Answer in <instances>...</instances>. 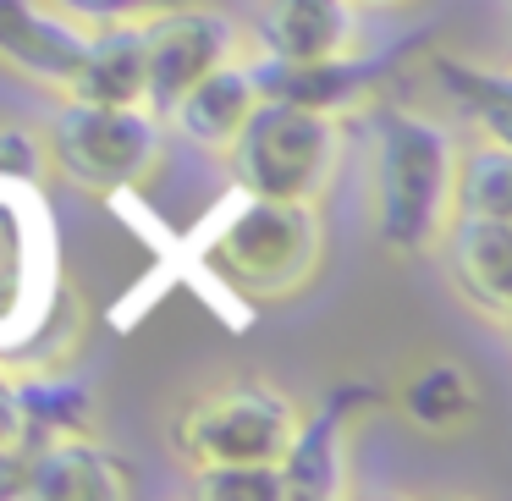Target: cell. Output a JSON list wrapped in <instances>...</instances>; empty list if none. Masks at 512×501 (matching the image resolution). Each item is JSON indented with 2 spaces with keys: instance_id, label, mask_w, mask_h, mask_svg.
<instances>
[{
  "instance_id": "23",
  "label": "cell",
  "mask_w": 512,
  "mask_h": 501,
  "mask_svg": "<svg viewBox=\"0 0 512 501\" xmlns=\"http://www.w3.org/2000/svg\"><path fill=\"white\" fill-rule=\"evenodd\" d=\"M12 446H28V419H23V402H17L12 369L0 364V452H12Z\"/></svg>"
},
{
  "instance_id": "18",
  "label": "cell",
  "mask_w": 512,
  "mask_h": 501,
  "mask_svg": "<svg viewBox=\"0 0 512 501\" xmlns=\"http://www.w3.org/2000/svg\"><path fill=\"white\" fill-rule=\"evenodd\" d=\"M452 215L512 221V149H507V138L468 133V144H457V160H452Z\"/></svg>"
},
{
  "instance_id": "15",
  "label": "cell",
  "mask_w": 512,
  "mask_h": 501,
  "mask_svg": "<svg viewBox=\"0 0 512 501\" xmlns=\"http://www.w3.org/2000/svg\"><path fill=\"white\" fill-rule=\"evenodd\" d=\"M67 100H89V105H144V23L94 28Z\"/></svg>"
},
{
  "instance_id": "17",
  "label": "cell",
  "mask_w": 512,
  "mask_h": 501,
  "mask_svg": "<svg viewBox=\"0 0 512 501\" xmlns=\"http://www.w3.org/2000/svg\"><path fill=\"white\" fill-rule=\"evenodd\" d=\"M17 402H23L28 419V446L50 441V435H89L100 430V408H94V391L67 380L61 369H17Z\"/></svg>"
},
{
  "instance_id": "3",
  "label": "cell",
  "mask_w": 512,
  "mask_h": 501,
  "mask_svg": "<svg viewBox=\"0 0 512 501\" xmlns=\"http://www.w3.org/2000/svg\"><path fill=\"white\" fill-rule=\"evenodd\" d=\"M292 430H298V402L265 375H232L193 391L171 419V452L199 468L232 463H281Z\"/></svg>"
},
{
  "instance_id": "16",
  "label": "cell",
  "mask_w": 512,
  "mask_h": 501,
  "mask_svg": "<svg viewBox=\"0 0 512 501\" xmlns=\"http://www.w3.org/2000/svg\"><path fill=\"white\" fill-rule=\"evenodd\" d=\"M397 402H402L413 430L435 435V441H452V435H463L468 424L479 419V386H474V375H463V369L452 364V358L419 364L397 386Z\"/></svg>"
},
{
  "instance_id": "24",
  "label": "cell",
  "mask_w": 512,
  "mask_h": 501,
  "mask_svg": "<svg viewBox=\"0 0 512 501\" xmlns=\"http://www.w3.org/2000/svg\"><path fill=\"white\" fill-rule=\"evenodd\" d=\"M358 12H402V6H413V0H353Z\"/></svg>"
},
{
  "instance_id": "19",
  "label": "cell",
  "mask_w": 512,
  "mask_h": 501,
  "mask_svg": "<svg viewBox=\"0 0 512 501\" xmlns=\"http://www.w3.org/2000/svg\"><path fill=\"white\" fill-rule=\"evenodd\" d=\"M430 72L441 83V94L452 100V111L468 122V133L507 138V72L474 67V61H457V56H435Z\"/></svg>"
},
{
  "instance_id": "20",
  "label": "cell",
  "mask_w": 512,
  "mask_h": 501,
  "mask_svg": "<svg viewBox=\"0 0 512 501\" xmlns=\"http://www.w3.org/2000/svg\"><path fill=\"white\" fill-rule=\"evenodd\" d=\"M193 496L210 501H287V479L276 463H232V468H199Z\"/></svg>"
},
{
  "instance_id": "14",
  "label": "cell",
  "mask_w": 512,
  "mask_h": 501,
  "mask_svg": "<svg viewBox=\"0 0 512 501\" xmlns=\"http://www.w3.org/2000/svg\"><path fill=\"white\" fill-rule=\"evenodd\" d=\"M254 105H259V83H254V72H248V56H237V61H226V67L204 72L188 94H177V105H171L160 122H166V133L188 138L204 155H226Z\"/></svg>"
},
{
  "instance_id": "5",
  "label": "cell",
  "mask_w": 512,
  "mask_h": 501,
  "mask_svg": "<svg viewBox=\"0 0 512 501\" xmlns=\"http://www.w3.org/2000/svg\"><path fill=\"white\" fill-rule=\"evenodd\" d=\"M50 171L94 199H122V193L155 182L166 160V122L149 105H89L61 100L56 122L45 133Z\"/></svg>"
},
{
  "instance_id": "11",
  "label": "cell",
  "mask_w": 512,
  "mask_h": 501,
  "mask_svg": "<svg viewBox=\"0 0 512 501\" xmlns=\"http://www.w3.org/2000/svg\"><path fill=\"white\" fill-rule=\"evenodd\" d=\"M248 50L276 61H331L358 50L353 0H259L248 17Z\"/></svg>"
},
{
  "instance_id": "6",
  "label": "cell",
  "mask_w": 512,
  "mask_h": 501,
  "mask_svg": "<svg viewBox=\"0 0 512 501\" xmlns=\"http://www.w3.org/2000/svg\"><path fill=\"white\" fill-rule=\"evenodd\" d=\"M67 298L61 237L39 182H0V364H17Z\"/></svg>"
},
{
  "instance_id": "13",
  "label": "cell",
  "mask_w": 512,
  "mask_h": 501,
  "mask_svg": "<svg viewBox=\"0 0 512 501\" xmlns=\"http://www.w3.org/2000/svg\"><path fill=\"white\" fill-rule=\"evenodd\" d=\"M248 72L259 83V100H287V105H303V111L336 116V122L364 111L369 94H375V67H358L353 56L276 61V56H254L248 50Z\"/></svg>"
},
{
  "instance_id": "8",
  "label": "cell",
  "mask_w": 512,
  "mask_h": 501,
  "mask_svg": "<svg viewBox=\"0 0 512 501\" xmlns=\"http://www.w3.org/2000/svg\"><path fill=\"white\" fill-rule=\"evenodd\" d=\"M441 259L446 287L457 292L474 320L490 331L512 325V221H485V215H452L430 248Z\"/></svg>"
},
{
  "instance_id": "22",
  "label": "cell",
  "mask_w": 512,
  "mask_h": 501,
  "mask_svg": "<svg viewBox=\"0 0 512 501\" xmlns=\"http://www.w3.org/2000/svg\"><path fill=\"white\" fill-rule=\"evenodd\" d=\"M50 6L78 17L83 28H111V23H149V17L171 12L182 0H50Z\"/></svg>"
},
{
  "instance_id": "7",
  "label": "cell",
  "mask_w": 512,
  "mask_h": 501,
  "mask_svg": "<svg viewBox=\"0 0 512 501\" xmlns=\"http://www.w3.org/2000/svg\"><path fill=\"white\" fill-rule=\"evenodd\" d=\"M248 56V28L226 17L221 6L182 0L171 12L144 23V105L166 116L177 94H188L204 72Z\"/></svg>"
},
{
  "instance_id": "21",
  "label": "cell",
  "mask_w": 512,
  "mask_h": 501,
  "mask_svg": "<svg viewBox=\"0 0 512 501\" xmlns=\"http://www.w3.org/2000/svg\"><path fill=\"white\" fill-rule=\"evenodd\" d=\"M50 171L45 133L23 122H0V182H39Z\"/></svg>"
},
{
  "instance_id": "10",
  "label": "cell",
  "mask_w": 512,
  "mask_h": 501,
  "mask_svg": "<svg viewBox=\"0 0 512 501\" xmlns=\"http://www.w3.org/2000/svg\"><path fill=\"white\" fill-rule=\"evenodd\" d=\"M133 463L100 441V435H50L28 446V501H122L133 496Z\"/></svg>"
},
{
  "instance_id": "1",
  "label": "cell",
  "mask_w": 512,
  "mask_h": 501,
  "mask_svg": "<svg viewBox=\"0 0 512 501\" xmlns=\"http://www.w3.org/2000/svg\"><path fill=\"white\" fill-rule=\"evenodd\" d=\"M331 232L320 204L259 199L237 188L232 204L215 210L199 237V259L232 298L248 303H292L320 276Z\"/></svg>"
},
{
  "instance_id": "2",
  "label": "cell",
  "mask_w": 512,
  "mask_h": 501,
  "mask_svg": "<svg viewBox=\"0 0 512 501\" xmlns=\"http://www.w3.org/2000/svg\"><path fill=\"white\" fill-rule=\"evenodd\" d=\"M457 138L441 116L375 105V237L391 259H424L452 221Z\"/></svg>"
},
{
  "instance_id": "12",
  "label": "cell",
  "mask_w": 512,
  "mask_h": 501,
  "mask_svg": "<svg viewBox=\"0 0 512 501\" xmlns=\"http://www.w3.org/2000/svg\"><path fill=\"white\" fill-rule=\"evenodd\" d=\"M358 391H325L309 413L298 408V430H292L287 452H281V479L287 496H309V501H336L347 496V413H353Z\"/></svg>"
},
{
  "instance_id": "9",
  "label": "cell",
  "mask_w": 512,
  "mask_h": 501,
  "mask_svg": "<svg viewBox=\"0 0 512 501\" xmlns=\"http://www.w3.org/2000/svg\"><path fill=\"white\" fill-rule=\"evenodd\" d=\"M89 34L78 17L56 12L50 0H0V72H12L17 83L39 94L67 100L72 78L83 67Z\"/></svg>"
},
{
  "instance_id": "4",
  "label": "cell",
  "mask_w": 512,
  "mask_h": 501,
  "mask_svg": "<svg viewBox=\"0 0 512 501\" xmlns=\"http://www.w3.org/2000/svg\"><path fill=\"white\" fill-rule=\"evenodd\" d=\"M226 166L243 193L325 204L342 177V122L287 100H259L226 149Z\"/></svg>"
}]
</instances>
